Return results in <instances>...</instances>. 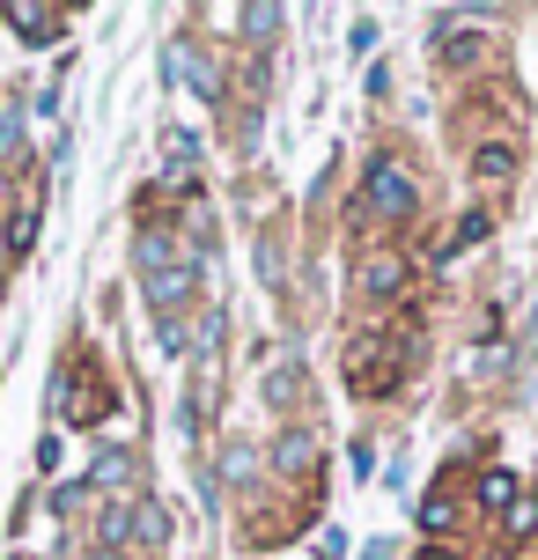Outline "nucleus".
<instances>
[{
    "instance_id": "obj_6",
    "label": "nucleus",
    "mask_w": 538,
    "mask_h": 560,
    "mask_svg": "<svg viewBox=\"0 0 538 560\" xmlns=\"http://www.w3.org/2000/svg\"><path fill=\"white\" fill-rule=\"evenodd\" d=\"M104 406H112V398H104V384H96V376H89V369H74V398H67V420H104Z\"/></svg>"
},
{
    "instance_id": "obj_15",
    "label": "nucleus",
    "mask_w": 538,
    "mask_h": 560,
    "mask_svg": "<svg viewBox=\"0 0 538 560\" xmlns=\"http://www.w3.org/2000/svg\"><path fill=\"white\" fill-rule=\"evenodd\" d=\"M295 392H303V369H273V376H266V398H273V406H288V398H295Z\"/></svg>"
},
{
    "instance_id": "obj_13",
    "label": "nucleus",
    "mask_w": 538,
    "mask_h": 560,
    "mask_svg": "<svg viewBox=\"0 0 538 560\" xmlns=\"http://www.w3.org/2000/svg\"><path fill=\"white\" fill-rule=\"evenodd\" d=\"M421 524H428V532H451V524H457V502H451V487H435V494L421 502Z\"/></svg>"
},
{
    "instance_id": "obj_3",
    "label": "nucleus",
    "mask_w": 538,
    "mask_h": 560,
    "mask_svg": "<svg viewBox=\"0 0 538 560\" xmlns=\"http://www.w3.org/2000/svg\"><path fill=\"white\" fill-rule=\"evenodd\" d=\"M362 207H369V214H384V222H406V214L421 207V192H413V177H406L391 155H376L369 177H362Z\"/></svg>"
},
{
    "instance_id": "obj_11",
    "label": "nucleus",
    "mask_w": 538,
    "mask_h": 560,
    "mask_svg": "<svg viewBox=\"0 0 538 560\" xmlns=\"http://www.w3.org/2000/svg\"><path fill=\"white\" fill-rule=\"evenodd\" d=\"M133 538H148V546H163V538H171V516H163L155 502H133Z\"/></svg>"
},
{
    "instance_id": "obj_20",
    "label": "nucleus",
    "mask_w": 538,
    "mask_h": 560,
    "mask_svg": "<svg viewBox=\"0 0 538 560\" xmlns=\"http://www.w3.org/2000/svg\"><path fill=\"white\" fill-rule=\"evenodd\" d=\"M8 244H15V252H30V244H37V214H15V229H8Z\"/></svg>"
},
{
    "instance_id": "obj_7",
    "label": "nucleus",
    "mask_w": 538,
    "mask_h": 560,
    "mask_svg": "<svg viewBox=\"0 0 538 560\" xmlns=\"http://www.w3.org/2000/svg\"><path fill=\"white\" fill-rule=\"evenodd\" d=\"M487 229H494V214H465V222H457L451 236H443V244H435V258H443V266H451L457 252H472V244H487Z\"/></svg>"
},
{
    "instance_id": "obj_16",
    "label": "nucleus",
    "mask_w": 538,
    "mask_h": 560,
    "mask_svg": "<svg viewBox=\"0 0 538 560\" xmlns=\"http://www.w3.org/2000/svg\"><path fill=\"white\" fill-rule=\"evenodd\" d=\"M281 23H288L281 8H244V30H252V45H266V37H273Z\"/></svg>"
},
{
    "instance_id": "obj_5",
    "label": "nucleus",
    "mask_w": 538,
    "mask_h": 560,
    "mask_svg": "<svg viewBox=\"0 0 538 560\" xmlns=\"http://www.w3.org/2000/svg\"><path fill=\"white\" fill-rule=\"evenodd\" d=\"M163 74H171V82H192L199 96H214V74H207V59H199L192 45H171V52H163Z\"/></svg>"
},
{
    "instance_id": "obj_2",
    "label": "nucleus",
    "mask_w": 538,
    "mask_h": 560,
    "mask_svg": "<svg viewBox=\"0 0 538 560\" xmlns=\"http://www.w3.org/2000/svg\"><path fill=\"white\" fill-rule=\"evenodd\" d=\"M141 266H148V303H155V317L171 325V310L185 303V266H177V244L163 236V229L141 236Z\"/></svg>"
},
{
    "instance_id": "obj_9",
    "label": "nucleus",
    "mask_w": 538,
    "mask_h": 560,
    "mask_svg": "<svg viewBox=\"0 0 538 560\" xmlns=\"http://www.w3.org/2000/svg\"><path fill=\"white\" fill-rule=\"evenodd\" d=\"M362 288H369V295H398V288H406V258H369Z\"/></svg>"
},
{
    "instance_id": "obj_1",
    "label": "nucleus",
    "mask_w": 538,
    "mask_h": 560,
    "mask_svg": "<svg viewBox=\"0 0 538 560\" xmlns=\"http://www.w3.org/2000/svg\"><path fill=\"white\" fill-rule=\"evenodd\" d=\"M406 325H384V332H362L354 347H347V384L362 398H391L398 384H406Z\"/></svg>"
},
{
    "instance_id": "obj_19",
    "label": "nucleus",
    "mask_w": 538,
    "mask_h": 560,
    "mask_svg": "<svg viewBox=\"0 0 538 560\" xmlns=\"http://www.w3.org/2000/svg\"><path fill=\"white\" fill-rule=\"evenodd\" d=\"M126 472H133V465H126V450H104V457H96V487H118Z\"/></svg>"
},
{
    "instance_id": "obj_8",
    "label": "nucleus",
    "mask_w": 538,
    "mask_h": 560,
    "mask_svg": "<svg viewBox=\"0 0 538 560\" xmlns=\"http://www.w3.org/2000/svg\"><path fill=\"white\" fill-rule=\"evenodd\" d=\"M472 170H480L487 185H510V177H516V148H510V140H487L480 155H472Z\"/></svg>"
},
{
    "instance_id": "obj_4",
    "label": "nucleus",
    "mask_w": 538,
    "mask_h": 560,
    "mask_svg": "<svg viewBox=\"0 0 538 560\" xmlns=\"http://www.w3.org/2000/svg\"><path fill=\"white\" fill-rule=\"evenodd\" d=\"M8 30H15L23 45H52L59 15H52V8H37V0H15V8H8Z\"/></svg>"
},
{
    "instance_id": "obj_12",
    "label": "nucleus",
    "mask_w": 538,
    "mask_h": 560,
    "mask_svg": "<svg viewBox=\"0 0 538 560\" xmlns=\"http://www.w3.org/2000/svg\"><path fill=\"white\" fill-rule=\"evenodd\" d=\"M516 494H524V487H516V472H487L480 479V502L487 509H516Z\"/></svg>"
},
{
    "instance_id": "obj_17",
    "label": "nucleus",
    "mask_w": 538,
    "mask_h": 560,
    "mask_svg": "<svg viewBox=\"0 0 538 560\" xmlns=\"http://www.w3.org/2000/svg\"><path fill=\"white\" fill-rule=\"evenodd\" d=\"M472 59H480V37H465V30L443 37V67H472Z\"/></svg>"
},
{
    "instance_id": "obj_21",
    "label": "nucleus",
    "mask_w": 538,
    "mask_h": 560,
    "mask_svg": "<svg viewBox=\"0 0 538 560\" xmlns=\"http://www.w3.org/2000/svg\"><path fill=\"white\" fill-rule=\"evenodd\" d=\"M421 560H457V553H443V546H428V553H421Z\"/></svg>"
},
{
    "instance_id": "obj_10",
    "label": "nucleus",
    "mask_w": 538,
    "mask_h": 560,
    "mask_svg": "<svg viewBox=\"0 0 538 560\" xmlns=\"http://www.w3.org/2000/svg\"><path fill=\"white\" fill-rule=\"evenodd\" d=\"M311 457H317V443H311V435H303V428L273 443V465H281V472H311Z\"/></svg>"
},
{
    "instance_id": "obj_14",
    "label": "nucleus",
    "mask_w": 538,
    "mask_h": 560,
    "mask_svg": "<svg viewBox=\"0 0 538 560\" xmlns=\"http://www.w3.org/2000/svg\"><path fill=\"white\" fill-rule=\"evenodd\" d=\"M96 532H104V546H126V538H133V502H112Z\"/></svg>"
},
{
    "instance_id": "obj_18",
    "label": "nucleus",
    "mask_w": 538,
    "mask_h": 560,
    "mask_svg": "<svg viewBox=\"0 0 538 560\" xmlns=\"http://www.w3.org/2000/svg\"><path fill=\"white\" fill-rule=\"evenodd\" d=\"M192 155H199V133H177L171 140V177H192Z\"/></svg>"
}]
</instances>
